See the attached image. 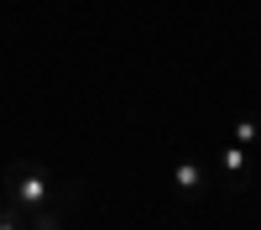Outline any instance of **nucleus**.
<instances>
[{
	"instance_id": "nucleus-1",
	"label": "nucleus",
	"mask_w": 261,
	"mask_h": 230,
	"mask_svg": "<svg viewBox=\"0 0 261 230\" xmlns=\"http://www.w3.org/2000/svg\"><path fill=\"white\" fill-rule=\"evenodd\" d=\"M6 204L16 209L21 220H37V215H47V209H58V199H53V173L42 162H32V157H11L6 162Z\"/></svg>"
},
{
	"instance_id": "nucleus-2",
	"label": "nucleus",
	"mask_w": 261,
	"mask_h": 230,
	"mask_svg": "<svg viewBox=\"0 0 261 230\" xmlns=\"http://www.w3.org/2000/svg\"><path fill=\"white\" fill-rule=\"evenodd\" d=\"M251 146H241V141H220V146H214V157H209V173H220L225 178V188H230V194H241V188H246V167H251Z\"/></svg>"
},
{
	"instance_id": "nucleus-3",
	"label": "nucleus",
	"mask_w": 261,
	"mask_h": 230,
	"mask_svg": "<svg viewBox=\"0 0 261 230\" xmlns=\"http://www.w3.org/2000/svg\"><path fill=\"white\" fill-rule=\"evenodd\" d=\"M209 157H178L172 162V173H167V183H172V194L178 199H199L204 188H209Z\"/></svg>"
},
{
	"instance_id": "nucleus-4",
	"label": "nucleus",
	"mask_w": 261,
	"mask_h": 230,
	"mask_svg": "<svg viewBox=\"0 0 261 230\" xmlns=\"http://www.w3.org/2000/svg\"><path fill=\"white\" fill-rule=\"evenodd\" d=\"M230 141L256 146V141H261V125H256V120H235V125H230Z\"/></svg>"
},
{
	"instance_id": "nucleus-5",
	"label": "nucleus",
	"mask_w": 261,
	"mask_h": 230,
	"mask_svg": "<svg viewBox=\"0 0 261 230\" xmlns=\"http://www.w3.org/2000/svg\"><path fill=\"white\" fill-rule=\"evenodd\" d=\"M0 230H27V220H21V215H16V209L6 204V209H0Z\"/></svg>"
},
{
	"instance_id": "nucleus-6",
	"label": "nucleus",
	"mask_w": 261,
	"mask_h": 230,
	"mask_svg": "<svg viewBox=\"0 0 261 230\" xmlns=\"http://www.w3.org/2000/svg\"><path fill=\"white\" fill-rule=\"evenodd\" d=\"M0 209H6V183H0Z\"/></svg>"
}]
</instances>
